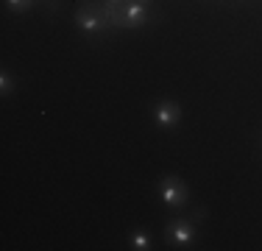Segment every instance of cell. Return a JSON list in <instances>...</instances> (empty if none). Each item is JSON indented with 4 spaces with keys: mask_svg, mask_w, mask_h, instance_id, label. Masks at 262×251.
<instances>
[{
    "mask_svg": "<svg viewBox=\"0 0 262 251\" xmlns=\"http://www.w3.org/2000/svg\"><path fill=\"white\" fill-rule=\"evenodd\" d=\"M151 117L162 131H173L179 123H182V103L173 100V98H162L151 106Z\"/></svg>",
    "mask_w": 262,
    "mask_h": 251,
    "instance_id": "5",
    "label": "cell"
},
{
    "mask_svg": "<svg viewBox=\"0 0 262 251\" xmlns=\"http://www.w3.org/2000/svg\"><path fill=\"white\" fill-rule=\"evenodd\" d=\"M103 6H109V9H120L123 3H128V0H101Z\"/></svg>",
    "mask_w": 262,
    "mask_h": 251,
    "instance_id": "9",
    "label": "cell"
},
{
    "mask_svg": "<svg viewBox=\"0 0 262 251\" xmlns=\"http://www.w3.org/2000/svg\"><path fill=\"white\" fill-rule=\"evenodd\" d=\"M73 20H76L78 34H84L86 39H95V42L115 28L109 20V9H106L101 0H86V3H81L76 9V14H73Z\"/></svg>",
    "mask_w": 262,
    "mask_h": 251,
    "instance_id": "1",
    "label": "cell"
},
{
    "mask_svg": "<svg viewBox=\"0 0 262 251\" xmlns=\"http://www.w3.org/2000/svg\"><path fill=\"white\" fill-rule=\"evenodd\" d=\"M17 84H20V81H17L9 70H0V95H3V98L14 95V92H17Z\"/></svg>",
    "mask_w": 262,
    "mask_h": 251,
    "instance_id": "7",
    "label": "cell"
},
{
    "mask_svg": "<svg viewBox=\"0 0 262 251\" xmlns=\"http://www.w3.org/2000/svg\"><path fill=\"white\" fill-rule=\"evenodd\" d=\"M128 248L131 251H151L154 248V235L148 229H131L128 232Z\"/></svg>",
    "mask_w": 262,
    "mask_h": 251,
    "instance_id": "6",
    "label": "cell"
},
{
    "mask_svg": "<svg viewBox=\"0 0 262 251\" xmlns=\"http://www.w3.org/2000/svg\"><path fill=\"white\" fill-rule=\"evenodd\" d=\"M78 3H86V0H78Z\"/></svg>",
    "mask_w": 262,
    "mask_h": 251,
    "instance_id": "10",
    "label": "cell"
},
{
    "mask_svg": "<svg viewBox=\"0 0 262 251\" xmlns=\"http://www.w3.org/2000/svg\"><path fill=\"white\" fill-rule=\"evenodd\" d=\"M106 9H109V6H106ZM109 20L115 28L137 31V28H145V25L154 20V9L145 0H128L120 9H109Z\"/></svg>",
    "mask_w": 262,
    "mask_h": 251,
    "instance_id": "2",
    "label": "cell"
},
{
    "mask_svg": "<svg viewBox=\"0 0 262 251\" xmlns=\"http://www.w3.org/2000/svg\"><path fill=\"white\" fill-rule=\"evenodd\" d=\"M204 215V210L192 212V215L170 218L165 223V243L170 248H192V243L198 240V218Z\"/></svg>",
    "mask_w": 262,
    "mask_h": 251,
    "instance_id": "3",
    "label": "cell"
},
{
    "mask_svg": "<svg viewBox=\"0 0 262 251\" xmlns=\"http://www.w3.org/2000/svg\"><path fill=\"white\" fill-rule=\"evenodd\" d=\"M145 3H151V0H145Z\"/></svg>",
    "mask_w": 262,
    "mask_h": 251,
    "instance_id": "11",
    "label": "cell"
},
{
    "mask_svg": "<svg viewBox=\"0 0 262 251\" xmlns=\"http://www.w3.org/2000/svg\"><path fill=\"white\" fill-rule=\"evenodd\" d=\"M159 198L170 212H179L190 204V187L184 184V179L167 173V176H162V181H159Z\"/></svg>",
    "mask_w": 262,
    "mask_h": 251,
    "instance_id": "4",
    "label": "cell"
},
{
    "mask_svg": "<svg viewBox=\"0 0 262 251\" xmlns=\"http://www.w3.org/2000/svg\"><path fill=\"white\" fill-rule=\"evenodd\" d=\"M6 11H11V14H26L36 6V0H3Z\"/></svg>",
    "mask_w": 262,
    "mask_h": 251,
    "instance_id": "8",
    "label": "cell"
}]
</instances>
